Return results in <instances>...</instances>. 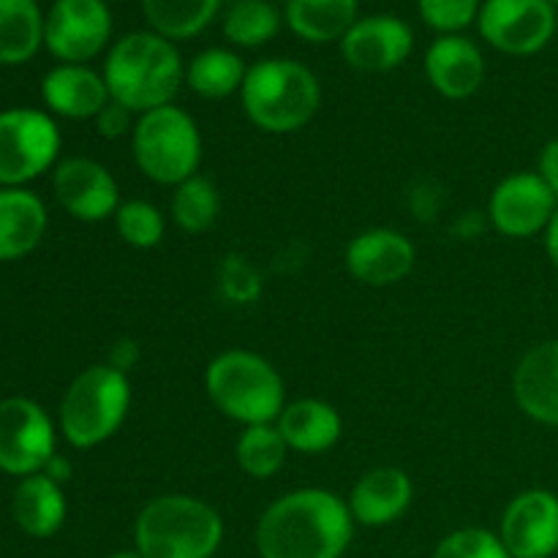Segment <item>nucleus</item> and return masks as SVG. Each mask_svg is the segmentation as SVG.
<instances>
[{
	"mask_svg": "<svg viewBox=\"0 0 558 558\" xmlns=\"http://www.w3.org/2000/svg\"><path fill=\"white\" fill-rule=\"evenodd\" d=\"M44 44V16L36 0H0V63H27Z\"/></svg>",
	"mask_w": 558,
	"mask_h": 558,
	"instance_id": "obj_25",
	"label": "nucleus"
},
{
	"mask_svg": "<svg viewBox=\"0 0 558 558\" xmlns=\"http://www.w3.org/2000/svg\"><path fill=\"white\" fill-rule=\"evenodd\" d=\"M414 245L396 229H368L347 245V270L365 287H392L414 267Z\"/></svg>",
	"mask_w": 558,
	"mask_h": 558,
	"instance_id": "obj_16",
	"label": "nucleus"
},
{
	"mask_svg": "<svg viewBox=\"0 0 558 558\" xmlns=\"http://www.w3.org/2000/svg\"><path fill=\"white\" fill-rule=\"evenodd\" d=\"M425 76L436 93L461 101L474 96L485 80V60L477 44L466 36H439L425 52Z\"/></svg>",
	"mask_w": 558,
	"mask_h": 558,
	"instance_id": "obj_17",
	"label": "nucleus"
},
{
	"mask_svg": "<svg viewBox=\"0 0 558 558\" xmlns=\"http://www.w3.org/2000/svg\"><path fill=\"white\" fill-rule=\"evenodd\" d=\"M354 534V518L341 496L303 488L272 501L256 526L262 558H341Z\"/></svg>",
	"mask_w": 558,
	"mask_h": 558,
	"instance_id": "obj_1",
	"label": "nucleus"
},
{
	"mask_svg": "<svg viewBox=\"0 0 558 558\" xmlns=\"http://www.w3.org/2000/svg\"><path fill=\"white\" fill-rule=\"evenodd\" d=\"M218 210H221V199H218L216 185L207 178H202V174H194V178L174 185L172 218L183 232H207L216 223Z\"/></svg>",
	"mask_w": 558,
	"mask_h": 558,
	"instance_id": "obj_30",
	"label": "nucleus"
},
{
	"mask_svg": "<svg viewBox=\"0 0 558 558\" xmlns=\"http://www.w3.org/2000/svg\"><path fill=\"white\" fill-rule=\"evenodd\" d=\"M414 485L398 466H379L365 472L349 496V512L363 526H387L412 507Z\"/></svg>",
	"mask_w": 558,
	"mask_h": 558,
	"instance_id": "obj_19",
	"label": "nucleus"
},
{
	"mask_svg": "<svg viewBox=\"0 0 558 558\" xmlns=\"http://www.w3.org/2000/svg\"><path fill=\"white\" fill-rule=\"evenodd\" d=\"M11 512H14L16 526L25 534L38 539L52 537L65 521L63 488L44 472L22 477V483L14 490Z\"/></svg>",
	"mask_w": 558,
	"mask_h": 558,
	"instance_id": "obj_23",
	"label": "nucleus"
},
{
	"mask_svg": "<svg viewBox=\"0 0 558 558\" xmlns=\"http://www.w3.org/2000/svg\"><path fill=\"white\" fill-rule=\"evenodd\" d=\"M281 27V14L270 0H234L223 16V36L238 47H262Z\"/></svg>",
	"mask_w": 558,
	"mask_h": 558,
	"instance_id": "obj_29",
	"label": "nucleus"
},
{
	"mask_svg": "<svg viewBox=\"0 0 558 558\" xmlns=\"http://www.w3.org/2000/svg\"><path fill=\"white\" fill-rule=\"evenodd\" d=\"M283 20L303 41H341L357 22V0H287Z\"/></svg>",
	"mask_w": 558,
	"mask_h": 558,
	"instance_id": "obj_24",
	"label": "nucleus"
},
{
	"mask_svg": "<svg viewBox=\"0 0 558 558\" xmlns=\"http://www.w3.org/2000/svg\"><path fill=\"white\" fill-rule=\"evenodd\" d=\"M545 251H548L550 262H554L556 270H558V210H556V216L550 218L548 229H545Z\"/></svg>",
	"mask_w": 558,
	"mask_h": 558,
	"instance_id": "obj_37",
	"label": "nucleus"
},
{
	"mask_svg": "<svg viewBox=\"0 0 558 558\" xmlns=\"http://www.w3.org/2000/svg\"><path fill=\"white\" fill-rule=\"evenodd\" d=\"M60 153V131L41 109L0 112V189H22L47 172Z\"/></svg>",
	"mask_w": 558,
	"mask_h": 558,
	"instance_id": "obj_8",
	"label": "nucleus"
},
{
	"mask_svg": "<svg viewBox=\"0 0 558 558\" xmlns=\"http://www.w3.org/2000/svg\"><path fill=\"white\" fill-rule=\"evenodd\" d=\"M245 74H248V69H245L243 58L238 52L213 47L191 60L189 69H185V82H189V87L196 96L218 101V98L238 93L243 87Z\"/></svg>",
	"mask_w": 558,
	"mask_h": 558,
	"instance_id": "obj_27",
	"label": "nucleus"
},
{
	"mask_svg": "<svg viewBox=\"0 0 558 558\" xmlns=\"http://www.w3.org/2000/svg\"><path fill=\"white\" fill-rule=\"evenodd\" d=\"M114 227H118L120 240L131 248H156L167 232L161 210L145 199L123 202L114 213Z\"/></svg>",
	"mask_w": 558,
	"mask_h": 558,
	"instance_id": "obj_31",
	"label": "nucleus"
},
{
	"mask_svg": "<svg viewBox=\"0 0 558 558\" xmlns=\"http://www.w3.org/2000/svg\"><path fill=\"white\" fill-rule=\"evenodd\" d=\"M223 0H142V14L153 33L183 41L194 38L216 20Z\"/></svg>",
	"mask_w": 558,
	"mask_h": 558,
	"instance_id": "obj_26",
	"label": "nucleus"
},
{
	"mask_svg": "<svg viewBox=\"0 0 558 558\" xmlns=\"http://www.w3.org/2000/svg\"><path fill=\"white\" fill-rule=\"evenodd\" d=\"M501 543L512 558H550L558 550V496L532 488L518 494L501 518Z\"/></svg>",
	"mask_w": 558,
	"mask_h": 558,
	"instance_id": "obj_13",
	"label": "nucleus"
},
{
	"mask_svg": "<svg viewBox=\"0 0 558 558\" xmlns=\"http://www.w3.org/2000/svg\"><path fill=\"white\" fill-rule=\"evenodd\" d=\"M276 425L289 450L303 452V456H316V452L330 450L341 439L343 430L341 414L336 412V407L316 401V398L287 403Z\"/></svg>",
	"mask_w": 558,
	"mask_h": 558,
	"instance_id": "obj_22",
	"label": "nucleus"
},
{
	"mask_svg": "<svg viewBox=\"0 0 558 558\" xmlns=\"http://www.w3.org/2000/svg\"><path fill=\"white\" fill-rule=\"evenodd\" d=\"M136 167L158 185H180L194 178L202 161V136L185 109L158 107L140 114L131 131Z\"/></svg>",
	"mask_w": 558,
	"mask_h": 558,
	"instance_id": "obj_7",
	"label": "nucleus"
},
{
	"mask_svg": "<svg viewBox=\"0 0 558 558\" xmlns=\"http://www.w3.org/2000/svg\"><path fill=\"white\" fill-rule=\"evenodd\" d=\"M131 114L125 107H120L118 101H109L107 107L98 112L96 118V125H98V134L107 136V140H120V136H125L131 129Z\"/></svg>",
	"mask_w": 558,
	"mask_h": 558,
	"instance_id": "obj_34",
	"label": "nucleus"
},
{
	"mask_svg": "<svg viewBox=\"0 0 558 558\" xmlns=\"http://www.w3.org/2000/svg\"><path fill=\"white\" fill-rule=\"evenodd\" d=\"M54 199L76 221L96 223L114 216L120 207V191L112 172L93 158H65L54 167Z\"/></svg>",
	"mask_w": 558,
	"mask_h": 558,
	"instance_id": "obj_14",
	"label": "nucleus"
},
{
	"mask_svg": "<svg viewBox=\"0 0 558 558\" xmlns=\"http://www.w3.org/2000/svg\"><path fill=\"white\" fill-rule=\"evenodd\" d=\"M417 9L425 25L439 31L441 36H450L472 25L483 3L480 0H417Z\"/></svg>",
	"mask_w": 558,
	"mask_h": 558,
	"instance_id": "obj_33",
	"label": "nucleus"
},
{
	"mask_svg": "<svg viewBox=\"0 0 558 558\" xmlns=\"http://www.w3.org/2000/svg\"><path fill=\"white\" fill-rule=\"evenodd\" d=\"M537 174L543 178V183L548 185L550 194L558 199V140H550L548 145L539 153V167Z\"/></svg>",
	"mask_w": 558,
	"mask_h": 558,
	"instance_id": "obj_35",
	"label": "nucleus"
},
{
	"mask_svg": "<svg viewBox=\"0 0 558 558\" xmlns=\"http://www.w3.org/2000/svg\"><path fill=\"white\" fill-rule=\"evenodd\" d=\"M205 390L218 412L243 423L245 428L278 423L287 407L281 374L265 357L245 349L218 354L207 365Z\"/></svg>",
	"mask_w": 558,
	"mask_h": 558,
	"instance_id": "obj_5",
	"label": "nucleus"
},
{
	"mask_svg": "<svg viewBox=\"0 0 558 558\" xmlns=\"http://www.w3.org/2000/svg\"><path fill=\"white\" fill-rule=\"evenodd\" d=\"M240 101L256 129L267 134H294L314 120L322 87L308 65L289 58H267L248 69Z\"/></svg>",
	"mask_w": 558,
	"mask_h": 558,
	"instance_id": "obj_3",
	"label": "nucleus"
},
{
	"mask_svg": "<svg viewBox=\"0 0 558 558\" xmlns=\"http://www.w3.org/2000/svg\"><path fill=\"white\" fill-rule=\"evenodd\" d=\"M512 396L526 417L558 428V338L523 354L512 374Z\"/></svg>",
	"mask_w": 558,
	"mask_h": 558,
	"instance_id": "obj_18",
	"label": "nucleus"
},
{
	"mask_svg": "<svg viewBox=\"0 0 558 558\" xmlns=\"http://www.w3.org/2000/svg\"><path fill=\"white\" fill-rule=\"evenodd\" d=\"M44 474H47V477H52L58 485H63L65 480L71 477V463L63 461L60 456H52V461L44 466Z\"/></svg>",
	"mask_w": 558,
	"mask_h": 558,
	"instance_id": "obj_36",
	"label": "nucleus"
},
{
	"mask_svg": "<svg viewBox=\"0 0 558 558\" xmlns=\"http://www.w3.org/2000/svg\"><path fill=\"white\" fill-rule=\"evenodd\" d=\"M131 387L123 371L90 365L65 390L60 403V430L76 450L104 445L129 417Z\"/></svg>",
	"mask_w": 558,
	"mask_h": 558,
	"instance_id": "obj_6",
	"label": "nucleus"
},
{
	"mask_svg": "<svg viewBox=\"0 0 558 558\" xmlns=\"http://www.w3.org/2000/svg\"><path fill=\"white\" fill-rule=\"evenodd\" d=\"M414 33L403 20L390 14H374L357 20L341 38V54L354 71L385 74L398 69L412 54Z\"/></svg>",
	"mask_w": 558,
	"mask_h": 558,
	"instance_id": "obj_15",
	"label": "nucleus"
},
{
	"mask_svg": "<svg viewBox=\"0 0 558 558\" xmlns=\"http://www.w3.org/2000/svg\"><path fill=\"white\" fill-rule=\"evenodd\" d=\"M434 558H512L499 534L488 529H458L447 534L434 550Z\"/></svg>",
	"mask_w": 558,
	"mask_h": 558,
	"instance_id": "obj_32",
	"label": "nucleus"
},
{
	"mask_svg": "<svg viewBox=\"0 0 558 558\" xmlns=\"http://www.w3.org/2000/svg\"><path fill=\"white\" fill-rule=\"evenodd\" d=\"M41 96L54 114L69 120L98 118V112L112 101L104 74L76 63H63L49 71L41 82Z\"/></svg>",
	"mask_w": 558,
	"mask_h": 558,
	"instance_id": "obj_20",
	"label": "nucleus"
},
{
	"mask_svg": "<svg viewBox=\"0 0 558 558\" xmlns=\"http://www.w3.org/2000/svg\"><path fill=\"white\" fill-rule=\"evenodd\" d=\"M54 456L49 414L31 398L0 401V472L31 477L44 472Z\"/></svg>",
	"mask_w": 558,
	"mask_h": 558,
	"instance_id": "obj_9",
	"label": "nucleus"
},
{
	"mask_svg": "<svg viewBox=\"0 0 558 558\" xmlns=\"http://www.w3.org/2000/svg\"><path fill=\"white\" fill-rule=\"evenodd\" d=\"M109 558H145L140 554V550H118V554H112Z\"/></svg>",
	"mask_w": 558,
	"mask_h": 558,
	"instance_id": "obj_38",
	"label": "nucleus"
},
{
	"mask_svg": "<svg viewBox=\"0 0 558 558\" xmlns=\"http://www.w3.org/2000/svg\"><path fill=\"white\" fill-rule=\"evenodd\" d=\"M477 25L490 47L526 58L550 44L556 33V9L545 0H485Z\"/></svg>",
	"mask_w": 558,
	"mask_h": 558,
	"instance_id": "obj_10",
	"label": "nucleus"
},
{
	"mask_svg": "<svg viewBox=\"0 0 558 558\" xmlns=\"http://www.w3.org/2000/svg\"><path fill=\"white\" fill-rule=\"evenodd\" d=\"M185 80L183 60L169 38L136 31L112 44L104 63L109 98L134 114L169 107Z\"/></svg>",
	"mask_w": 558,
	"mask_h": 558,
	"instance_id": "obj_2",
	"label": "nucleus"
},
{
	"mask_svg": "<svg viewBox=\"0 0 558 558\" xmlns=\"http://www.w3.org/2000/svg\"><path fill=\"white\" fill-rule=\"evenodd\" d=\"M558 199L537 172H518L501 180L488 202L490 223L505 238H534L556 216Z\"/></svg>",
	"mask_w": 558,
	"mask_h": 558,
	"instance_id": "obj_12",
	"label": "nucleus"
},
{
	"mask_svg": "<svg viewBox=\"0 0 558 558\" xmlns=\"http://www.w3.org/2000/svg\"><path fill=\"white\" fill-rule=\"evenodd\" d=\"M545 3H550V5H554V9H556V5H558V0H545Z\"/></svg>",
	"mask_w": 558,
	"mask_h": 558,
	"instance_id": "obj_39",
	"label": "nucleus"
},
{
	"mask_svg": "<svg viewBox=\"0 0 558 558\" xmlns=\"http://www.w3.org/2000/svg\"><path fill=\"white\" fill-rule=\"evenodd\" d=\"M221 539L216 507L183 494L147 501L134 523L136 550L145 558H213Z\"/></svg>",
	"mask_w": 558,
	"mask_h": 558,
	"instance_id": "obj_4",
	"label": "nucleus"
},
{
	"mask_svg": "<svg viewBox=\"0 0 558 558\" xmlns=\"http://www.w3.org/2000/svg\"><path fill=\"white\" fill-rule=\"evenodd\" d=\"M238 466L243 469L248 477L254 480H270L278 469L287 463V441H283L281 430L276 423L267 425H248L240 434L238 447Z\"/></svg>",
	"mask_w": 558,
	"mask_h": 558,
	"instance_id": "obj_28",
	"label": "nucleus"
},
{
	"mask_svg": "<svg viewBox=\"0 0 558 558\" xmlns=\"http://www.w3.org/2000/svg\"><path fill=\"white\" fill-rule=\"evenodd\" d=\"M47 232V207L33 191L0 189V262L31 254Z\"/></svg>",
	"mask_w": 558,
	"mask_h": 558,
	"instance_id": "obj_21",
	"label": "nucleus"
},
{
	"mask_svg": "<svg viewBox=\"0 0 558 558\" xmlns=\"http://www.w3.org/2000/svg\"><path fill=\"white\" fill-rule=\"evenodd\" d=\"M112 36L107 0H54L44 20V44L63 63L85 65Z\"/></svg>",
	"mask_w": 558,
	"mask_h": 558,
	"instance_id": "obj_11",
	"label": "nucleus"
}]
</instances>
